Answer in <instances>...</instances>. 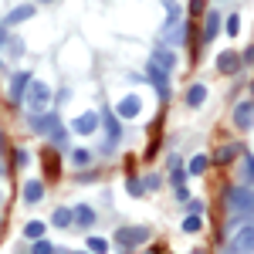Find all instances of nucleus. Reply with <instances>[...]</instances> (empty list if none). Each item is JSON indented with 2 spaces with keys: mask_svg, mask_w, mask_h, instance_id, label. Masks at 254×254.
<instances>
[{
  "mask_svg": "<svg viewBox=\"0 0 254 254\" xmlns=\"http://www.w3.org/2000/svg\"><path fill=\"white\" fill-rule=\"evenodd\" d=\"M139 112H142V102H139V95H126V98L116 105V116H119V119H136Z\"/></svg>",
  "mask_w": 254,
  "mask_h": 254,
  "instance_id": "obj_11",
  "label": "nucleus"
},
{
  "mask_svg": "<svg viewBox=\"0 0 254 254\" xmlns=\"http://www.w3.org/2000/svg\"><path fill=\"white\" fill-rule=\"evenodd\" d=\"M146 78L153 81V88H156V95L166 102L170 98V71L163 68V64H156V61L149 58V64H146Z\"/></svg>",
  "mask_w": 254,
  "mask_h": 254,
  "instance_id": "obj_3",
  "label": "nucleus"
},
{
  "mask_svg": "<svg viewBox=\"0 0 254 254\" xmlns=\"http://www.w3.org/2000/svg\"><path fill=\"white\" fill-rule=\"evenodd\" d=\"M44 3H51V0H44Z\"/></svg>",
  "mask_w": 254,
  "mask_h": 254,
  "instance_id": "obj_38",
  "label": "nucleus"
},
{
  "mask_svg": "<svg viewBox=\"0 0 254 254\" xmlns=\"http://www.w3.org/2000/svg\"><path fill=\"white\" fill-rule=\"evenodd\" d=\"M48 139H51L58 149H68V129H61V126H58V129H55V132H51Z\"/></svg>",
  "mask_w": 254,
  "mask_h": 254,
  "instance_id": "obj_24",
  "label": "nucleus"
},
{
  "mask_svg": "<svg viewBox=\"0 0 254 254\" xmlns=\"http://www.w3.org/2000/svg\"><path fill=\"white\" fill-rule=\"evenodd\" d=\"M31 254H55V248L41 237V241H34V248H31Z\"/></svg>",
  "mask_w": 254,
  "mask_h": 254,
  "instance_id": "obj_30",
  "label": "nucleus"
},
{
  "mask_svg": "<svg viewBox=\"0 0 254 254\" xmlns=\"http://www.w3.org/2000/svg\"><path fill=\"white\" fill-rule=\"evenodd\" d=\"M200 227H203V220H200V217H187V220H183V231H187V234H193V231H200Z\"/></svg>",
  "mask_w": 254,
  "mask_h": 254,
  "instance_id": "obj_27",
  "label": "nucleus"
},
{
  "mask_svg": "<svg viewBox=\"0 0 254 254\" xmlns=\"http://www.w3.org/2000/svg\"><path fill=\"white\" fill-rule=\"evenodd\" d=\"M31 71H17L14 78H10V102H24V92L31 88Z\"/></svg>",
  "mask_w": 254,
  "mask_h": 254,
  "instance_id": "obj_10",
  "label": "nucleus"
},
{
  "mask_svg": "<svg viewBox=\"0 0 254 254\" xmlns=\"http://www.w3.org/2000/svg\"><path fill=\"white\" fill-rule=\"evenodd\" d=\"M98 122H102L98 112H85V116H78L75 122H71V132H75V136H92V132L98 129Z\"/></svg>",
  "mask_w": 254,
  "mask_h": 254,
  "instance_id": "obj_8",
  "label": "nucleus"
},
{
  "mask_svg": "<svg viewBox=\"0 0 254 254\" xmlns=\"http://www.w3.org/2000/svg\"><path fill=\"white\" fill-rule=\"evenodd\" d=\"M126 187H129V193H132V196H139L146 183H142V180H136V176H129V183H126Z\"/></svg>",
  "mask_w": 254,
  "mask_h": 254,
  "instance_id": "obj_31",
  "label": "nucleus"
},
{
  "mask_svg": "<svg viewBox=\"0 0 254 254\" xmlns=\"http://www.w3.org/2000/svg\"><path fill=\"white\" fill-rule=\"evenodd\" d=\"M48 102H51V88L44 85V81H31V88H27V109L31 112H48Z\"/></svg>",
  "mask_w": 254,
  "mask_h": 254,
  "instance_id": "obj_5",
  "label": "nucleus"
},
{
  "mask_svg": "<svg viewBox=\"0 0 254 254\" xmlns=\"http://www.w3.org/2000/svg\"><path fill=\"white\" fill-rule=\"evenodd\" d=\"M234 126L241 129V132H248L254 126V102H237L234 109Z\"/></svg>",
  "mask_w": 254,
  "mask_h": 254,
  "instance_id": "obj_9",
  "label": "nucleus"
},
{
  "mask_svg": "<svg viewBox=\"0 0 254 254\" xmlns=\"http://www.w3.org/2000/svg\"><path fill=\"white\" fill-rule=\"evenodd\" d=\"M0 149H3V136H0Z\"/></svg>",
  "mask_w": 254,
  "mask_h": 254,
  "instance_id": "obj_36",
  "label": "nucleus"
},
{
  "mask_svg": "<svg viewBox=\"0 0 254 254\" xmlns=\"http://www.w3.org/2000/svg\"><path fill=\"white\" fill-rule=\"evenodd\" d=\"M51 224H55V227H61V231H64V227H71V224H75V210H68V207H58V210L51 214Z\"/></svg>",
  "mask_w": 254,
  "mask_h": 254,
  "instance_id": "obj_18",
  "label": "nucleus"
},
{
  "mask_svg": "<svg viewBox=\"0 0 254 254\" xmlns=\"http://www.w3.org/2000/svg\"><path fill=\"white\" fill-rule=\"evenodd\" d=\"M153 61H156V64H163L166 71H173V64H176L173 51H163V48H159V51H153Z\"/></svg>",
  "mask_w": 254,
  "mask_h": 254,
  "instance_id": "obj_21",
  "label": "nucleus"
},
{
  "mask_svg": "<svg viewBox=\"0 0 254 254\" xmlns=\"http://www.w3.org/2000/svg\"><path fill=\"white\" fill-rule=\"evenodd\" d=\"M146 241H149V227H119L116 231V244L126 248V251H132V248L146 244Z\"/></svg>",
  "mask_w": 254,
  "mask_h": 254,
  "instance_id": "obj_4",
  "label": "nucleus"
},
{
  "mask_svg": "<svg viewBox=\"0 0 254 254\" xmlns=\"http://www.w3.org/2000/svg\"><path fill=\"white\" fill-rule=\"evenodd\" d=\"M7 41V24H0V44Z\"/></svg>",
  "mask_w": 254,
  "mask_h": 254,
  "instance_id": "obj_35",
  "label": "nucleus"
},
{
  "mask_svg": "<svg viewBox=\"0 0 254 254\" xmlns=\"http://www.w3.org/2000/svg\"><path fill=\"white\" fill-rule=\"evenodd\" d=\"M241 153H244V149H241V142H231V146H224V149L217 153V163L224 166V163H231V159H237Z\"/></svg>",
  "mask_w": 254,
  "mask_h": 254,
  "instance_id": "obj_20",
  "label": "nucleus"
},
{
  "mask_svg": "<svg viewBox=\"0 0 254 254\" xmlns=\"http://www.w3.org/2000/svg\"><path fill=\"white\" fill-rule=\"evenodd\" d=\"M224 24H227V27H224V31H227V34H231V38H234L237 31H241V17H237V14H231V17L224 20Z\"/></svg>",
  "mask_w": 254,
  "mask_h": 254,
  "instance_id": "obj_29",
  "label": "nucleus"
},
{
  "mask_svg": "<svg viewBox=\"0 0 254 254\" xmlns=\"http://www.w3.org/2000/svg\"><path fill=\"white\" fill-rule=\"evenodd\" d=\"M163 38L170 41V44H183V38H187V24H180V20H170V24L163 27Z\"/></svg>",
  "mask_w": 254,
  "mask_h": 254,
  "instance_id": "obj_14",
  "label": "nucleus"
},
{
  "mask_svg": "<svg viewBox=\"0 0 254 254\" xmlns=\"http://www.w3.org/2000/svg\"><path fill=\"white\" fill-rule=\"evenodd\" d=\"M241 58H244V61H248V64H251V61H254V44H251V48H248V51H244V55H241Z\"/></svg>",
  "mask_w": 254,
  "mask_h": 254,
  "instance_id": "obj_34",
  "label": "nucleus"
},
{
  "mask_svg": "<svg viewBox=\"0 0 254 254\" xmlns=\"http://www.w3.org/2000/svg\"><path fill=\"white\" fill-rule=\"evenodd\" d=\"M102 122H105V132H109V149H112V146H119V139H122V126H119V116L105 112V116H102Z\"/></svg>",
  "mask_w": 254,
  "mask_h": 254,
  "instance_id": "obj_13",
  "label": "nucleus"
},
{
  "mask_svg": "<svg viewBox=\"0 0 254 254\" xmlns=\"http://www.w3.org/2000/svg\"><path fill=\"white\" fill-rule=\"evenodd\" d=\"M24 237H27V241H41V237H44V224H41V220H31V224L24 227Z\"/></svg>",
  "mask_w": 254,
  "mask_h": 254,
  "instance_id": "obj_22",
  "label": "nucleus"
},
{
  "mask_svg": "<svg viewBox=\"0 0 254 254\" xmlns=\"http://www.w3.org/2000/svg\"><path fill=\"white\" fill-rule=\"evenodd\" d=\"M31 17H34V7H31V3H20V7H14V10L3 17V24H7V27H17V24H24V20H31Z\"/></svg>",
  "mask_w": 254,
  "mask_h": 254,
  "instance_id": "obj_12",
  "label": "nucleus"
},
{
  "mask_svg": "<svg viewBox=\"0 0 254 254\" xmlns=\"http://www.w3.org/2000/svg\"><path fill=\"white\" fill-rule=\"evenodd\" d=\"M58 126H61V122H58V116H55V112H34V116H31V129H34V132H41V136H51Z\"/></svg>",
  "mask_w": 254,
  "mask_h": 254,
  "instance_id": "obj_6",
  "label": "nucleus"
},
{
  "mask_svg": "<svg viewBox=\"0 0 254 254\" xmlns=\"http://www.w3.org/2000/svg\"><path fill=\"white\" fill-rule=\"evenodd\" d=\"M203 102H207V88H203V85H190V88H187V105H190V109H200Z\"/></svg>",
  "mask_w": 254,
  "mask_h": 254,
  "instance_id": "obj_17",
  "label": "nucleus"
},
{
  "mask_svg": "<svg viewBox=\"0 0 254 254\" xmlns=\"http://www.w3.org/2000/svg\"><path fill=\"white\" fill-rule=\"evenodd\" d=\"M241 170H244V180H248V183H254V156H244Z\"/></svg>",
  "mask_w": 254,
  "mask_h": 254,
  "instance_id": "obj_28",
  "label": "nucleus"
},
{
  "mask_svg": "<svg viewBox=\"0 0 254 254\" xmlns=\"http://www.w3.org/2000/svg\"><path fill=\"white\" fill-rule=\"evenodd\" d=\"M217 31H220V14H217V10H210V14H207V20H203V44H210V41L217 38Z\"/></svg>",
  "mask_w": 254,
  "mask_h": 254,
  "instance_id": "obj_15",
  "label": "nucleus"
},
{
  "mask_svg": "<svg viewBox=\"0 0 254 254\" xmlns=\"http://www.w3.org/2000/svg\"><path fill=\"white\" fill-rule=\"evenodd\" d=\"M227 207H231L234 220L254 217V190H244V187H231V190H227Z\"/></svg>",
  "mask_w": 254,
  "mask_h": 254,
  "instance_id": "obj_1",
  "label": "nucleus"
},
{
  "mask_svg": "<svg viewBox=\"0 0 254 254\" xmlns=\"http://www.w3.org/2000/svg\"><path fill=\"white\" fill-rule=\"evenodd\" d=\"M71 163H75V166H88V163H92V153H88V149H71Z\"/></svg>",
  "mask_w": 254,
  "mask_h": 254,
  "instance_id": "obj_26",
  "label": "nucleus"
},
{
  "mask_svg": "<svg viewBox=\"0 0 254 254\" xmlns=\"http://www.w3.org/2000/svg\"><path fill=\"white\" fill-rule=\"evenodd\" d=\"M98 217H95V210L88 207V203H81V207H75V224H81V227H92Z\"/></svg>",
  "mask_w": 254,
  "mask_h": 254,
  "instance_id": "obj_19",
  "label": "nucleus"
},
{
  "mask_svg": "<svg viewBox=\"0 0 254 254\" xmlns=\"http://www.w3.org/2000/svg\"><path fill=\"white\" fill-rule=\"evenodd\" d=\"M207 163H210L207 156H193V159H190V166H187V173H190V176H200L203 170H207Z\"/></svg>",
  "mask_w": 254,
  "mask_h": 254,
  "instance_id": "obj_23",
  "label": "nucleus"
},
{
  "mask_svg": "<svg viewBox=\"0 0 254 254\" xmlns=\"http://www.w3.org/2000/svg\"><path fill=\"white\" fill-rule=\"evenodd\" d=\"M163 10L170 14V20H180V7H176L173 0H163Z\"/></svg>",
  "mask_w": 254,
  "mask_h": 254,
  "instance_id": "obj_32",
  "label": "nucleus"
},
{
  "mask_svg": "<svg viewBox=\"0 0 254 254\" xmlns=\"http://www.w3.org/2000/svg\"><path fill=\"white\" fill-rule=\"evenodd\" d=\"M88 251L92 254H105L109 251V241H105V237H88Z\"/></svg>",
  "mask_w": 254,
  "mask_h": 254,
  "instance_id": "obj_25",
  "label": "nucleus"
},
{
  "mask_svg": "<svg viewBox=\"0 0 254 254\" xmlns=\"http://www.w3.org/2000/svg\"><path fill=\"white\" fill-rule=\"evenodd\" d=\"M241 64H244V58H241L237 51H220V55H217V71H220V75H237Z\"/></svg>",
  "mask_w": 254,
  "mask_h": 254,
  "instance_id": "obj_7",
  "label": "nucleus"
},
{
  "mask_svg": "<svg viewBox=\"0 0 254 254\" xmlns=\"http://www.w3.org/2000/svg\"><path fill=\"white\" fill-rule=\"evenodd\" d=\"M41 196H44V183L41 180L24 183V203H41Z\"/></svg>",
  "mask_w": 254,
  "mask_h": 254,
  "instance_id": "obj_16",
  "label": "nucleus"
},
{
  "mask_svg": "<svg viewBox=\"0 0 254 254\" xmlns=\"http://www.w3.org/2000/svg\"><path fill=\"white\" fill-rule=\"evenodd\" d=\"M75 254H85V251H75ZM88 254H92V251H88Z\"/></svg>",
  "mask_w": 254,
  "mask_h": 254,
  "instance_id": "obj_37",
  "label": "nucleus"
},
{
  "mask_svg": "<svg viewBox=\"0 0 254 254\" xmlns=\"http://www.w3.org/2000/svg\"><path fill=\"white\" fill-rule=\"evenodd\" d=\"M227 254H254V224H244L227 244H224Z\"/></svg>",
  "mask_w": 254,
  "mask_h": 254,
  "instance_id": "obj_2",
  "label": "nucleus"
},
{
  "mask_svg": "<svg viewBox=\"0 0 254 254\" xmlns=\"http://www.w3.org/2000/svg\"><path fill=\"white\" fill-rule=\"evenodd\" d=\"M27 149H14V166H27Z\"/></svg>",
  "mask_w": 254,
  "mask_h": 254,
  "instance_id": "obj_33",
  "label": "nucleus"
}]
</instances>
